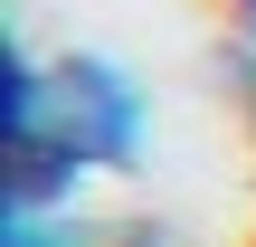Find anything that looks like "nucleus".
<instances>
[{"mask_svg": "<svg viewBox=\"0 0 256 247\" xmlns=\"http://www.w3.org/2000/svg\"><path fill=\"white\" fill-rule=\"evenodd\" d=\"M142 162H152V86L104 48L38 57L10 29L0 209H76L86 181H133Z\"/></svg>", "mask_w": 256, "mask_h": 247, "instance_id": "1", "label": "nucleus"}, {"mask_svg": "<svg viewBox=\"0 0 256 247\" xmlns=\"http://www.w3.org/2000/svg\"><path fill=\"white\" fill-rule=\"evenodd\" d=\"M0 247H104L86 209H0Z\"/></svg>", "mask_w": 256, "mask_h": 247, "instance_id": "2", "label": "nucleus"}, {"mask_svg": "<svg viewBox=\"0 0 256 247\" xmlns=\"http://www.w3.org/2000/svg\"><path fill=\"white\" fill-rule=\"evenodd\" d=\"M228 10H238V19H247V29H256V0H228Z\"/></svg>", "mask_w": 256, "mask_h": 247, "instance_id": "3", "label": "nucleus"}]
</instances>
